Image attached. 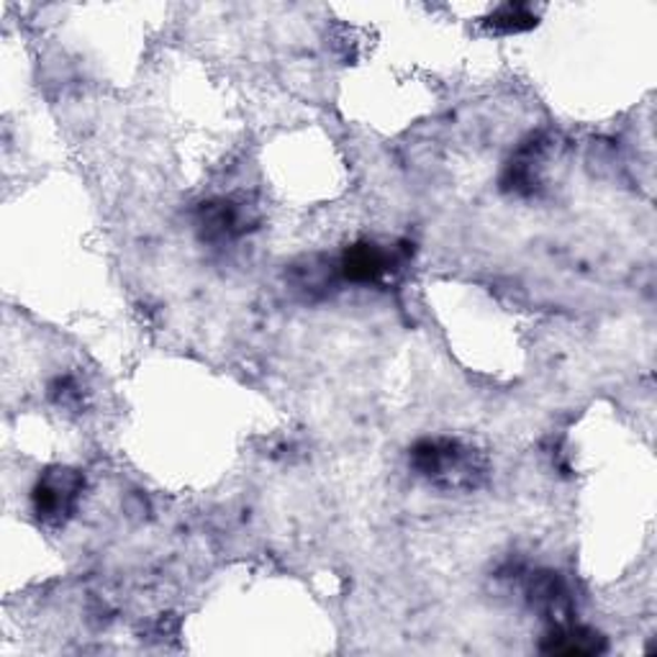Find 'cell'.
Masks as SVG:
<instances>
[{"mask_svg": "<svg viewBox=\"0 0 657 657\" xmlns=\"http://www.w3.org/2000/svg\"><path fill=\"white\" fill-rule=\"evenodd\" d=\"M606 643L602 635H596L594 629L575 627L570 621L557 624L555 631H549L542 653H557V655H596L604 653Z\"/></svg>", "mask_w": 657, "mask_h": 657, "instance_id": "cell-5", "label": "cell"}, {"mask_svg": "<svg viewBox=\"0 0 657 657\" xmlns=\"http://www.w3.org/2000/svg\"><path fill=\"white\" fill-rule=\"evenodd\" d=\"M398 265L396 254L375 242H360L344 250L340 260V273L350 283H381Z\"/></svg>", "mask_w": 657, "mask_h": 657, "instance_id": "cell-3", "label": "cell"}, {"mask_svg": "<svg viewBox=\"0 0 657 657\" xmlns=\"http://www.w3.org/2000/svg\"><path fill=\"white\" fill-rule=\"evenodd\" d=\"M82 488H85V478L72 467L47 471L31 491V508H34L37 519L49 527H60L75 514Z\"/></svg>", "mask_w": 657, "mask_h": 657, "instance_id": "cell-2", "label": "cell"}, {"mask_svg": "<svg viewBox=\"0 0 657 657\" xmlns=\"http://www.w3.org/2000/svg\"><path fill=\"white\" fill-rule=\"evenodd\" d=\"M534 23V16L529 13L527 6H501L498 13L493 16L491 27L498 29V31H506V34H514V31H524L529 29Z\"/></svg>", "mask_w": 657, "mask_h": 657, "instance_id": "cell-7", "label": "cell"}, {"mask_svg": "<svg viewBox=\"0 0 657 657\" xmlns=\"http://www.w3.org/2000/svg\"><path fill=\"white\" fill-rule=\"evenodd\" d=\"M250 221V209H246L244 203L219 201L211 203L209 209H203L201 226L209 240H232V236H240L246 232Z\"/></svg>", "mask_w": 657, "mask_h": 657, "instance_id": "cell-4", "label": "cell"}, {"mask_svg": "<svg viewBox=\"0 0 657 657\" xmlns=\"http://www.w3.org/2000/svg\"><path fill=\"white\" fill-rule=\"evenodd\" d=\"M408 459L411 467L437 488L471 491L486 478V459L478 455V449L463 445L459 439H422L411 449Z\"/></svg>", "mask_w": 657, "mask_h": 657, "instance_id": "cell-1", "label": "cell"}, {"mask_svg": "<svg viewBox=\"0 0 657 657\" xmlns=\"http://www.w3.org/2000/svg\"><path fill=\"white\" fill-rule=\"evenodd\" d=\"M529 602L537 606L547 619H557V624L568 621V594L557 573H537L529 583Z\"/></svg>", "mask_w": 657, "mask_h": 657, "instance_id": "cell-6", "label": "cell"}]
</instances>
